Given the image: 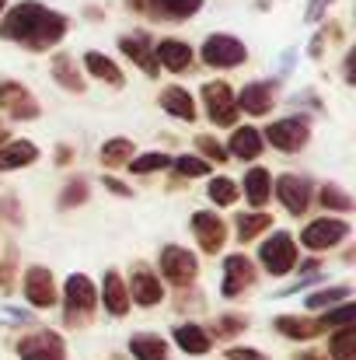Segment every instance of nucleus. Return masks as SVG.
Here are the masks:
<instances>
[{"label":"nucleus","mask_w":356,"mask_h":360,"mask_svg":"<svg viewBox=\"0 0 356 360\" xmlns=\"http://www.w3.org/2000/svg\"><path fill=\"white\" fill-rule=\"evenodd\" d=\"M67 28H70V21L60 11H49L39 0H25V4H14L7 11V18L0 21V39L21 42V46L42 53V49L60 46Z\"/></svg>","instance_id":"nucleus-1"},{"label":"nucleus","mask_w":356,"mask_h":360,"mask_svg":"<svg viewBox=\"0 0 356 360\" xmlns=\"http://www.w3.org/2000/svg\"><path fill=\"white\" fill-rule=\"evenodd\" d=\"M98 308V287L91 283L88 273H70L63 283V322L70 329H84L91 326Z\"/></svg>","instance_id":"nucleus-2"},{"label":"nucleus","mask_w":356,"mask_h":360,"mask_svg":"<svg viewBox=\"0 0 356 360\" xmlns=\"http://www.w3.org/2000/svg\"><path fill=\"white\" fill-rule=\"evenodd\" d=\"M157 266H161V280H168L178 290L192 287L196 276H199V259L182 245H164L161 255H157Z\"/></svg>","instance_id":"nucleus-3"},{"label":"nucleus","mask_w":356,"mask_h":360,"mask_svg":"<svg viewBox=\"0 0 356 360\" xmlns=\"http://www.w3.org/2000/svg\"><path fill=\"white\" fill-rule=\"evenodd\" d=\"M297 241L290 238L286 231H272V238L262 241L258 248V266L269 273V276H286L297 269Z\"/></svg>","instance_id":"nucleus-4"},{"label":"nucleus","mask_w":356,"mask_h":360,"mask_svg":"<svg viewBox=\"0 0 356 360\" xmlns=\"http://www.w3.org/2000/svg\"><path fill=\"white\" fill-rule=\"evenodd\" d=\"M199 56L213 70H235V67H241L248 60V46L241 39H235V35H228V32H217V35H210L203 42Z\"/></svg>","instance_id":"nucleus-5"},{"label":"nucleus","mask_w":356,"mask_h":360,"mask_svg":"<svg viewBox=\"0 0 356 360\" xmlns=\"http://www.w3.org/2000/svg\"><path fill=\"white\" fill-rule=\"evenodd\" d=\"M262 140H269L276 150H283V154H297V150H304L308 147V140H311V122L304 120V116H283V120L269 122V129L262 133ZM265 143V147H269Z\"/></svg>","instance_id":"nucleus-6"},{"label":"nucleus","mask_w":356,"mask_h":360,"mask_svg":"<svg viewBox=\"0 0 356 360\" xmlns=\"http://www.w3.org/2000/svg\"><path fill=\"white\" fill-rule=\"evenodd\" d=\"M14 354L21 360H67V343L53 329H35L14 343Z\"/></svg>","instance_id":"nucleus-7"},{"label":"nucleus","mask_w":356,"mask_h":360,"mask_svg":"<svg viewBox=\"0 0 356 360\" xmlns=\"http://www.w3.org/2000/svg\"><path fill=\"white\" fill-rule=\"evenodd\" d=\"M346 238H350V221H343V217H318L301 231V245L311 252H329Z\"/></svg>","instance_id":"nucleus-8"},{"label":"nucleus","mask_w":356,"mask_h":360,"mask_svg":"<svg viewBox=\"0 0 356 360\" xmlns=\"http://www.w3.org/2000/svg\"><path fill=\"white\" fill-rule=\"evenodd\" d=\"M203 105L213 126H235L237 122V102L228 81H206L203 84Z\"/></svg>","instance_id":"nucleus-9"},{"label":"nucleus","mask_w":356,"mask_h":360,"mask_svg":"<svg viewBox=\"0 0 356 360\" xmlns=\"http://www.w3.org/2000/svg\"><path fill=\"white\" fill-rule=\"evenodd\" d=\"M126 290H129V304H140V308H157V304L164 301V283H161V276H157L154 269H147L143 262L133 266Z\"/></svg>","instance_id":"nucleus-10"},{"label":"nucleus","mask_w":356,"mask_h":360,"mask_svg":"<svg viewBox=\"0 0 356 360\" xmlns=\"http://www.w3.org/2000/svg\"><path fill=\"white\" fill-rule=\"evenodd\" d=\"M0 112L4 116H11V120H39V102H35V95L21 84V81H0Z\"/></svg>","instance_id":"nucleus-11"},{"label":"nucleus","mask_w":356,"mask_h":360,"mask_svg":"<svg viewBox=\"0 0 356 360\" xmlns=\"http://www.w3.org/2000/svg\"><path fill=\"white\" fill-rule=\"evenodd\" d=\"M21 290H25V301L32 308H53L60 301L56 294V280L46 266H28L25 269V280H21Z\"/></svg>","instance_id":"nucleus-12"},{"label":"nucleus","mask_w":356,"mask_h":360,"mask_svg":"<svg viewBox=\"0 0 356 360\" xmlns=\"http://www.w3.org/2000/svg\"><path fill=\"white\" fill-rule=\"evenodd\" d=\"M255 283V262L248 255H228L224 259V280H220V294L228 301L241 297L244 290H251Z\"/></svg>","instance_id":"nucleus-13"},{"label":"nucleus","mask_w":356,"mask_h":360,"mask_svg":"<svg viewBox=\"0 0 356 360\" xmlns=\"http://www.w3.org/2000/svg\"><path fill=\"white\" fill-rule=\"evenodd\" d=\"M192 235L199 241V248L206 255H217L228 245V224L213 214V210H196L192 214Z\"/></svg>","instance_id":"nucleus-14"},{"label":"nucleus","mask_w":356,"mask_h":360,"mask_svg":"<svg viewBox=\"0 0 356 360\" xmlns=\"http://www.w3.org/2000/svg\"><path fill=\"white\" fill-rule=\"evenodd\" d=\"M276 200L283 203L286 214L301 217V214H308V207H311V182L301 179V175H279V179H276Z\"/></svg>","instance_id":"nucleus-15"},{"label":"nucleus","mask_w":356,"mask_h":360,"mask_svg":"<svg viewBox=\"0 0 356 360\" xmlns=\"http://www.w3.org/2000/svg\"><path fill=\"white\" fill-rule=\"evenodd\" d=\"M235 102L237 112H244V116H269L272 102H276V84L272 81H251L237 91Z\"/></svg>","instance_id":"nucleus-16"},{"label":"nucleus","mask_w":356,"mask_h":360,"mask_svg":"<svg viewBox=\"0 0 356 360\" xmlns=\"http://www.w3.org/2000/svg\"><path fill=\"white\" fill-rule=\"evenodd\" d=\"M98 301L105 304V311H109L112 319H126V315H129V290H126V280H122L119 269H105Z\"/></svg>","instance_id":"nucleus-17"},{"label":"nucleus","mask_w":356,"mask_h":360,"mask_svg":"<svg viewBox=\"0 0 356 360\" xmlns=\"http://www.w3.org/2000/svg\"><path fill=\"white\" fill-rule=\"evenodd\" d=\"M154 60H157V67H164V70H171V74H185V70L192 67L196 53H192V46L182 42V39H161V42L154 46Z\"/></svg>","instance_id":"nucleus-18"},{"label":"nucleus","mask_w":356,"mask_h":360,"mask_svg":"<svg viewBox=\"0 0 356 360\" xmlns=\"http://www.w3.org/2000/svg\"><path fill=\"white\" fill-rule=\"evenodd\" d=\"M119 49L147 74V77H157L161 74V67H157V60H154V46H150V35L147 32H133V35H122L119 39Z\"/></svg>","instance_id":"nucleus-19"},{"label":"nucleus","mask_w":356,"mask_h":360,"mask_svg":"<svg viewBox=\"0 0 356 360\" xmlns=\"http://www.w3.org/2000/svg\"><path fill=\"white\" fill-rule=\"evenodd\" d=\"M171 340H175V347H178L182 354H189V357H206V354L213 350V340H210V333H206L199 322H182V326H175V329H171Z\"/></svg>","instance_id":"nucleus-20"},{"label":"nucleus","mask_w":356,"mask_h":360,"mask_svg":"<svg viewBox=\"0 0 356 360\" xmlns=\"http://www.w3.org/2000/svg\"><path fill=\"white\" fill-rule=\"evenodd\" d=\"M272 329H276L279 336L294 340V343H308V340H318V336L325 333L322 322H318V319H308V315H279V319L272 322Z\"/></svg>","instance_id":"nucleus-21"},{"label":"nucleus","mask_w":356,"mask_h":360,"mask_svg":"<svg viewBox=\"0 0 356 360\" xmlns=\"http://www.w3.org/2000/svg\"><path fill=\"white\" fill-rule=\"evenodd\" d=\"M228 158H241V161H255L262 150H265V140L255 126H235L231 140H228Z\"/></svg>","instance_id":"nucleus-22"},{"label":"nucleus","mask_w":356,"mask_h":360,"mask_svg":"<svg viewBox=\"0 0 356 360\" xmlns=\"http://www.w3.org/2000/svg\"><path fill=\"white\" fill-rule=\"evenodd\" d=\"M157 102H161V109H164L171 120H182V122L196 120V98H192L189 88H182V84H168Z\"/></svg>","instance_id":"nucleus-23"},{"label":"nucleus","mask_w":356,"mask_h":360,"mask_svg":"<svg viewBox=\"0 0 356 360\" xmlns=\"http://www.w3.org/2000/svg\"><path fill=\"white\" fill-rule=\"evenodd\" d=\"M49 74H53V81H56L63 91H70V95H81V91H84V77H81L77 60H74L70 53H56V56L49 60Z\"/></svg>","instance_id":"nucleus-24"},{"label":"nucleus","mask_w":356,"mask_h":360,"mask_svg":"<svg viewBox=\"0 0 356 360\" xmlns=\"http://www.w3.org/2000/svg\"><path fill=\"white\" fill-rule=\"evenodd\" d=\"M39 161V147L32 140H4L0 143V172H14Z\"/></svg>","instance_id":"nucleus-25"},{"label":"nucleus","mask_w":356,"mask_h":360,"mask_svg":"<svg viewBox=\"0 0 356 360\" xmlns=\"http://www.w3.org/2000/svg\"><path fill=\"white\" fill-rule=\"evenodd\" d=\"M269 196H272V175H269V168H262V165L248 168L244 172V200L255 210H262L269 203Z\"/></svg>","instance_id":"nucleus-26"},{"label":"nucleus","mask_w":356,"mask_h":360,"mask_svg":"<svg viewBox=\"0 0 356 360\" xmlns=\"http://www.w3.org/2000/svg\"><path fill=\"white\" fill-rule=\"evenodd\" d=\"M129 357L133 360H168V340L157 333H133L129 336Z\"/></svg>","instance_id":"nucleus-27"},{"label":"nucleus","mask_w":356,"mask_h":360,"mask_svg":"<svg viewBox=\"0 0 356 360\" xmlns=\"http://www.w3.org/2000/svg\"><path fill=\"white\" fill-rule=\"evenodd\" d=\"M84 67H88V74H91L95 81H105V84H112V88H122V84H126V77H122V70L116 67V60H109V56L98 53V49H88V53H84Z\"/></svg>","instance_id":"nucleus-28"},{"label":"nucleus","mask_w":356,"mask_h":360,"mask_svg":"<svg viewBox=\"0 0 356 360\" xmlns=\"http://www.w3.org/2000/svg\"><path fill=\"white\" fill-rule=\"evenodd\" d=\"M203 11V0H150V14L164 21H185Z\"/></svg>","instance_id":"nucleus-29"},{"label":"nucleus","mask_w":356,"mask_h":360,"mask_svg":"<svg viewBox=\"0 0 356 360\" xmlns=\"http://www.w3.org/2000/svg\"><path fill=\"white\" fill-rule=\"evenodd\" d=\"M98 158H102V165L105 168H119V165H129L136 154H133V140L129 136H112V140H105L102 143V150H98Z\"/></svg>","instance_id":"nucleus-30"},{"label":"nucleus","mask_w":356,"mask_h":360,"mask_svg":"<svg viewBox=\"0 0 356 360\" xmlns=\"http://www.w3.org/2000/svg\"><path fill=\"white\" fill-rule=\"evenodd\" d=\"M235 228H237V241H255L265 228H276L272 224V217L269 214H262V210H255V214H237V221H235Z\"/></svg>","instance_id":"nucleus-31"},{"label":"nucleus","mask_w":356,"mask_h":360,"mask_svg":"<svg viewBox=\"0 0 356 360\" xmlns=\"http://www.w3.org/2000/svg\"><path fill=\"white\" fill-rule=\"evenodd\" d=\"M325 357L329 360H356V329L353 326H343V329L332 333Z\"/></svg>","instance_id":"nucleus-32"},{"label":"nucleus","mask_w":356,"mask_h":360,"mask_svg":"<svg viewBox=\"0 0 356 360\" xmlns=\"http://www.w3.org/2000/svg\"><path fill=\"white\" fill-rule=\"evenodd\" d=\"M318 203H322L325 210H339V214H350V210H353V196H350L343 186H336V182H325V186H322Z\"/></svg>","instance_id":"nucleus-33"},{"label":"nucleus","mask_w":356,"mask_h":360,"mask_svg":"<svg viewBox=\"0 0 356 360\" xmlns=\"http://www.w3.org/2000/svg\"><path fill=\"white\" fill-rule=\"evenodd\" d=\"M350 287H325V290H318V294H311L308 301H304V308L308 311H322V308H336V304H343V301H350Z\"/></svg>","instance_id":"nucleus-34"},{"label":"nucleus","mask_w":356,"mask_h":360,"mask_svg":"<svg viewBox=\"0 0 356 360\" xmlns=\"http://www.w3.org/2000/svg\"><path fill=\"white\" fill-rule=\"evenodd\" d=\"M164 168H171V158L164 150H150V154H140V158L129 161V172H136V175H154V172H164Z\"/></svg>","instance_id":"nucleus-35"},{"label":"nucleus","mask_w":356,"mask_h":360,"mask_svg":"<svg viewBox=\"0 0 356 360\" xmlns=\"http://www.w3.org/2000/svg\"><path fill=\"white\" fill-rule=\"evenodd\" d=\"M244 329H248V319L244 315H220L213 322V329H206V333H210V340H235Z\"/></svg>","instance_id":"nucleus-36"},{"label":"nucleus","mask_w":356,"mask_h":360,"mask_svg":"<svg viewBox=\"0 0 356 360\" xmlns=\"http://www.w3.org/2000/svg\"><path fill=\"white\" fill-rule=\"evenodd\" d=\"M171 168H175V175H182V179H206V175H210V161H203V158H196V154L175 158Z\"/></svg>","instance_id":"nucleus-37"},{"label":"nucleus","mask_w":356,"mask_h":360,"mask_svg":"<svg viewBox=\"0 0 356 360\" xmlns=\"http://www.w3.org/2000/svg\"><path fill=\"white\" fill-rule=\"evenodd\" d=\"M353 319H356V304L353 301H343V304L329 308L318 322H322V329H343V326H353Z\"/></svg>","instance_id":"nucleus-38"},{"label":"nucleus","mask_w":356,"mask_h":360,"mask_svg":"<svg viewBox=\"0 0 356 360\" xmlns=\"http://www.w3.org/2000/svg\"><path fill=\"white\" fill-rule=\"evenodd\" d=\"M206 193H210V200H213L217 207H235V203H237V186L231 182V179H224V175L210 179Z\"/></svg>","instance_id":"nucleus-39"},{"label":"nucleus","mask_w":356,"mask_h":360,"mask_svg":"<svg viewBox=\"0 0 356 360\" xmlns=\"http://www.w3.org/2000/svg\"><path fill=\"white\" fill-rule=\"evenodd\" d=\"M81 203H88V179H70L60 193V210H70Z\"/></svg>","instance_id":"nucleus-40"},{"label":"nucleus","mask_w":356,"mask_h":360,"mask_svg":"<svg viewBox=\"0 0 356 360\" xmlns=\"http://www.w3.org/2000/svg\"><path fill=\"white\" fill-rule=\"evenodd\" d=\"M196 147H199V154H203V161H228V150H224V143L217 140V136H196Z\"/></svg>","instance_id":"nucleus-41"},{"label":"nucleus","mask_w":356,"mask_h":360,"mask_svg":"<svg viewBox=\"0 0 356 360\" xmlns=\"http://www.w3.org/2000/svg\"><path fill=\"white\" fill-rule=\"evenodd\" d=\"M224 357L228 360H269L262 350H255V347H228Z\"/></svg>","instance_id":"nucleus-42"},{"label":"nucleus","mask_w":356,"mask_h":360,"mask_svg":"<svg viewBox=\"0 0 356 360\" xmlns=\"http://www.w3.org/2000/svg\"><path fill=\"white\" fill-rule=\"evenodd\" d=\"M0 287H4V290L14 287V255H7V259L0 262Z\"/></svg>","instance_id":"nucleus-43"},{"label":"nucleus","mask_w":356,"mask_h":360,"mask_svg":"<svg viewBox=\"0 0 356 360\" xmlns=\"http://www.w3.org/2000/svg\"><path fill=\"white\" fill-rule=\"evenodd\" d=\"M105 189H109V193H116V196H133V189H129L126 182L112 179V175H105Z\"/></svg>","instance_id":"nucleus-44"},{"label":"nucleus","mask_w":356,"mask_h":360,"mask_svg":"<svg viewBox=\"0 0 356 360\" xmlns=\"http://www.w3.org/2000/svg\"><path fill=\"white\" fill-rule=\"evenodd\" d=\"M329 4H332V0H311V7H308V21H318V18L325 14Z\"/></svg>","instance_id":"nucleus-45"},{"label":"nucleus","mask_w":356,"mask_h":360,"mask_svg":"<svg viewBox=\"0 0 356 360\" xmlns=\"http://www.w3.org/2000/svg\"><path fill=\"white\" fill-rule=\"evenodd\" d=\"M297 360H329V357H325L322 350H301V354H297Z\"/></svg>","instance_id":"nucleus-46"},{"label":"nucleus","mask_w":356,"mask_h":360,"mask_svg":"<svg viewBox=\"0 0 356 360\" xmlns=\"http://www.w3.org/2000/svg\"><path fill=\"white\" fill-rule=\"evenodd\" d=\"M56 161H60V165H67V161H70V147H60V154H56Z\"/></svg>","instance_id":"nucleus-47"},{"label":"nucleus","mask_w":356,"mask_h":360,"mask_svg":"<svg viewBox=\"0 0 356 360\" xmlns=\"http://www.w3.org/2000/svg\"><path fill=\"white\" fill-rule=\"evenodd\" d=\"M4 140H7V129H4V122H0V143H4Z\"/></svg>","instance_id":"nucleus-48"},{"label":"nucleus","mask_w":356,"mask_h":360,"mask_svg":"<svg viewBox=\"0 0 356 360\" xmlns=\"http://www.w3.org/2000/svg\"><path fill=\"white\" fill-rule=\"evenodd\" d=\"M4 4H7V0H0V11H4Z\"/></svg>","instance_id":"nucleus-49"}]
</instances>
